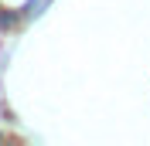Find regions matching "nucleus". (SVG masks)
Masks as SVG:
<instances>
[{"label": "nucleus", "mask_w": 150, "mask_h": 146, "mask_svg": "<svg viewBox=\"0 0 150 146\" xmlns=\"http://www.w3.org/2000/svg\"><path fill=\"white\" fill-rule=\"evenodd\" d=\"M0 139H4V136H0Z\"/></svg>", "instance_id": "nucleus-1"}]
</instances>
